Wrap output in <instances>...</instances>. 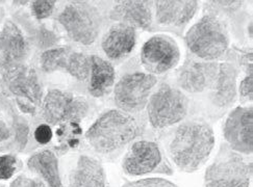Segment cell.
Segmentation results:
<instances>
[{"label":"cell","instance_id":"obj_1","mask_svg":"<svg viewBox=\"0 0 253 187\" xmlns=\"http://www.w3.org/2000/svg\"><path fill=\"white\" fill-rule=\"evenodd\" d=\"M212 127L201 121L180 124L169 146L172 161L184 173H194L206 164L215 148Z\"/></svg>","mask_w":253,"mask_h":187},{"label":"cell","instance_id":"obj_2","mask_svg":"<svg viewBox=\"0 0 253 187\" xmlns=\"http://www.w3.org/2000/svg\"><path fill=\"white\" fill-rule=\"evenodd\" d=\"M139 133V125L130 114L110 110L97 117L84 136L96 152L110 154L131 143Z\"/></svg>","mask_w":253,"mask_h":187},{"label":"cell","instance_id":"obj_3","mask_svg":"<svg viewBox=\"0 0 253 187\" xmlns=\"http://www.w3.org/2000/svg\"><path fill=\"white\" fill-rule=\"evenodd\" d=\"M192 54L204 62H215L224 55L230 45L229 32L217 15L206 14L194 23L184 36Z\"/></svg>","mask_w":253,"mask_h":187},{"label":"cell","instance_id":"obj_4","mask_svg":"<svg viewBox=\"0 0 253 187\" xmlns=\"http://www.w3.org/2000/svg\"><path fill=\"white\" fill-rule=\"evenodd\" d=\"M252 160L223 143L204 174V187H250Z\"/></svg>","mask_w":253,"mask_h":187},{"label":"cell","instance_id":"obj_5","mask_svg":"<svg viewBox=\"0 0 253 187\" xmlns=\"http://www.w3.org/2000/svg\"><path fill=\"white\" fill-rule=\"evenodd\" d=\"M57 21L73 42L84 46L95 43L102 26L99 9L86 1L68 3L58 15Z\"/></svg>","mask_w":253,"mask_h":187},{"label":"cell","instance_id":"obj_6","mask_svg":"<svg viewBox=\"0 0 253 187\" xmlns=\"http://www.w3.org/2000/svg\"><path fill=\"white\" fill-rule=\"evenodd\" d=\"M150 125L164 129L181 122L189 112V99L183 92L168 83H163L150 97L147 105Z\"/></svg>","mask_w":253,"mask_h":187},{"label":"cell","instance_id":"obj_7","mask_svg":"<svg viewBox=\"0 0 253 187\" xmlns=\"http://www.w3.org/2000/svg\"><path fill=\"white\" fill-rule=\"evenodd\" d=\"M1 74L5 87L16 98L20 111L35 114L43 101V88L35 69L23 64L9 68Z\"/></svg>","mask_w":253,"mask_h":187},{"label":"cell","instance_id":"obj_8","mask_svg":"<svg viewBox=\"0 0 253 187\" xmlns=\"http://www.w3.org/2000/svg\"><path fill=\"white\" fill-rule=\"evenodd\" d=\"M157 83V76L148 73L125 74L114 87L115 104L119 111L128 114L140 112L147 105L151 92Z\"/></svg>","mask_w":253,"mask_h":187},{"label":"cell","instance_id":"obj_9","mask_svg":"<svg viewBox=\"0 0 253 187\" xmlns=\"http://www.w3.org/2000/svg\"><path fill=\"white\" fill-rule=\"evenodd\" d=\"M41 106L44 120L49 126L80 123L90 111L84 98L58 88L47 92Z\"/></svg>","mask_w":253,"mask_h":187},{"label":"cell","instance_id":"obj_10","mask_svg":"<svg viewBox=\"0 0 253 187\" xmlns=\"http://www.w3.org/2000/svg\"><path fill=\"white\" fill-rule=\"evenodd\" d=\"M179 61V46L169 36H153L142 47L141 64L148 74L155 76L166 73L176 67Z\"/></svg>","mask_w":253,"mask_h":187},{"label":"cell","instance_id":"obj_11","mask_svg":"<svg viewBox=\"0 0 253 187\" xmlns=\"http://www.w3.org/2000/svg\"><path fill=\"white\" fill-rule=\"evenodd\" d=\"M225 144L243 155L253 152V107L238 106L232 110L223 126Z\"/></svg>","mask_w":253,"mask_h":187},{"label":"cell","instance_id":"obj_12","mask_svg":"<svg viewBox=\"0 0 253 187\" xmlns=\"http://www.w3.org/2000/svg\"><path fill=\"white\" fill-rule=\"evenodd\" d=\"M219 70V63L199 62L188 57L177 71V84L182 91L198 94L212 90Z\"/></svg>","mask_w":253,"mask_h":187},{"label":"cell","instance_id":"obj_13","mask_svg":"<svg viewBox=\"0 0 253 187\" xmlns=\"http://www.w3.org/2000/svg\"><path fill=\"white\" fill-rule=\"evenodd\" d=\"M162 162V153L157 143L138 141L133 143L122 160L124 173L131 177H139L152 173Z\"/></svg>","mask_w":253,"mask_h":187},{"label":"cell","instance_id":"obj_14","mask_svg":"<svg viewBox=\"0 0 253 187\" xmlns=\"http://www.w3.org/2000/svg\"><path fill=\"white\" fill-rule=\"evenodd\" d=\"M29 46L23 33L12 20H6L0 31V73L23 65Z\"/></svg>","mask_w":253,"mask_h":187},{"label":"cell","instance_id":"obj_15","mask_svg":"<svg viewBox=\"0 0 253 187\" xmlns=\"http://www.w3.org/2000/svg\"><path fill=\"white\" fill-rule=\"evenodd\" d=\"M152 1L144 0H122L117 1L110 12V19L117 23L129 25L134 29L150 31L153 14Z\"/></svg>","mask_w":253,"mask_h":187},{"label":"cell","instance_id":"obj_16","mask_svg":"<svg viewBox=\"0 0 253 187\" xmlns=\"http://www.w3.org/2000/svg\"><path fill=\"white\" fill-rule=\"evenodd\" d=\"M137 45V31L129 25L115 23L102 37L101 47L104 54L113 62L128 57Z\"/></svg>","mask_w":253,"mask_h":187},{"label":"cell","instance_id":"obj_17","mask_svg":"<svg viewBox=\"0 0 253 187\" xmlns=\"http://www.w3.org/2000/svg\"><path fill=\"white\" fill-rule=\"evenodd\" d=\"M198 7L196 0H159L154 2L155 20L162 26L181 27L192 20Z\"/></svg>","mask_w":253,"mask_h":187},{"label":"cell","instance_id":"obj_18","mask_svg":"<svg viewBox=\"0 0 253 187\" xmlns=\"http://www.w3.org/2000/svg\"><path fill=\"white\" fill-rule=\"evenodd\" d=\"M238 77L239 70L235 65L230 63L219 64L218 76L211 96L213 105L225 108L236 102L238 96Z\"/></svg>","mask_w":253,"mask_h":187},{"label":"cell","instance_id":"obj_19","mask_svg":"<svg viewBox=\"0 0 253 187\" xmlns=\"http://www.w3.org/2000/svg\"><path fill=\"white\" fill-rule=\"evenodd\" d=\"M106 174L99 160L82 155L73 169L69 187H105Z\"/></svg>","mask_w":253,"mask_h":187},{"label":"cell","instance_id":"obj_20","mask_svg":"<svg viewBox=\"0 0 253 187\" xmlns=\"http://www.w3.org/2000/svg\"><path fill=\"white\" fill-rule=\"evenodd\" d=\"M91 58V71L87 91L94 98L108 95L115 84L116 72L113 64L104 58L93 54Z\"/></svg>","mask_w":253,"mask_h":187},{"label":"cell","instance_id":"obj_21","mask_svg":"<svg viewBox=\"0 0 253 187\" xmlns=\"http://www.w3.org/2000/svg\"><path fill=\"white\" fill-rule=\"evenodd\" d=\"M28 169L40 177L47 187H64L56 155L50 150L33 154L27 160Z\"/></svg>","mask_w":253,"mask_h":187},{"label":"cell","instance_id":"obj_22","mask_svg":"<svg viewBox=\"0 0 253 187\" xmlns=\"http://www.w3.org/2000/svg\"><path fill=\"white\" fill-rule=\"evenodd\" d=\"M73 49L69 46L53 47L45 50L40 57L42 70L46 73L66 71L69 55Z\"/></svg>","mask_w":253,"mask_h":187},{"label":"cell","instance_id":"obj_23","mask_svg":"<svg viewBox=\"0 0 253 187\" xmlns=\"http://www.w3.org/2000/svg\"><path fill=\"white\" fill-rule=\"evenodd\" d=\"M91 71V58L83 52L74 51L69 55L66 71L79 81H85L89 79Z\"/></svg>","mask_w":253,"mask_h":187},{"label":"cell","instance_id":"obj_24","mask_svg":"<svg viewBox=\"0 0 253 187\" xmlns=\"http://www.w3.org/2000/svg\"><path fill=\"white\" fill-rule=\"evenodd\" d=\"M56 1L53 0H36L31 2V11L32 15L37 20H43L46 19L54 11Z\"/></svg>","mask_w":253,"mask_h":187},{"label":"cell","instance_id":"obj_25","mask_svg":"<svg viewBox=\"0 0 253 187\" xmlns=\"http://www.w3.org/2000/svg\"><path fill=\"white\" fill-rule=\"evenodd\" d=\"M18 158L13 154L0 156V180L6 181L12 178L17 171Z\"/></svg>","mask_w":253,"mask_h":187},{"label":"cell","instance_id":"obj_26","mask_svg":"<svg viewBox=\"0 0 253 187\" xmlns=\"http://www.w3.org/2000/svg\"><path fill=\"white\" fill-rule=\"evenodd\" d=\"M122 187H178L176 184L163 178H146L125 183Z\"/></svg>","mask_w":253,"mask_h":187},{"label":"cell","instance_id":"obj_27","mask_svg":"<svg viewBox=\"0 0 253 187\" xmlns=\"http://www.w3.org/2000/svg\"><path fill=\"white\" fill-rule=\"evenodd\" d=\"M9 187H47V186L41 179L31 178V177L20 175L12 181Z\"/></svg>","mask_w":253,"mask_h":187},{"label":"cell","instance_id":"obj_28","mask_svg":"<svg viewBox=\"0 0 253 187\" xmlns=\"http://www.w3.org/2000/svg\"><path fill=\"white\" fill-rule=\"evenodd\" d=\"M53 132L51 129V126L48 124H41L39 125L35 130V140L41 145H47L50 143L52 140Z\"/></svg>","mask_w":253,"mask_h":187},{"label":"cell","instance_id":"obj_29","mask_svg":"<svg viewBox=\"0 0 253 187\" xmlns=\"http://www.w3.org/2000/svg\"><path fill=\"white\" fill-rule=\"evenodd\" d=\"M239 93L241 98L248 101H252L253 99V74H246L240 83Z\"/></svg>","mask_w":253,"mask_h":187},{"label":"cell","instance_id":"obj_30","mask_svg":"<svg viewBox=\"0 0 253 187\" xmlns=\"http://www.w3.org/2000/svg\"><path fill=\"white\" fill-rule=\"evenodd\" d=\"M38 40H39V44H40L42 48L49 49V47H52L53 45H55L57 37L52 32L49 31V29L42 27L40 29V33H39Z\"/></svg>","mask_w":253,"mask_h":187},{"label":"cell","instance_id":"obj_31","mask_svg":"<svg viewBox=\"0 0 253 187\" xmlns=\"http://www.w3.org/2000/svg\"><path fill=\"white\" fill-rule=\"evenodd\" d=\"M12 136V131L9 129L8 126L0 119V144L6 142L9 137Z\"/></svg>","mask_w":253,"mask_h":187},{"label":"cell","instance_id":"obj_32","mask_svg":"<svg viewBox=\"0 0 253 187\" xmlns=\"http://www.w3.org/2000/svg\"><path fill=\"white\" fill-rule=\"evenodd\" d=\"M248 31L250 32V37H252V23H250V28H248Z\"/></svg>","mask_w":253,"mask_h":187},{"label":"cell","instance_id":"obj_33","mask_svg":"<svg viewBox=\"0 0 253 187\" xmlns=\"http://www.w3.org/2000/svg\"><path fill=\"white\" fill-rule=\"evenodd\" d=\"M0 24H1V16H0Z\"/></svg>","mask_w":253,"mask_h":187},{"label":"cell","instance_id":"obj_34","mask_svg":"<svg viewBox=\"0 0 253 187\" xmlns=\"http://www.w3.org/2000/svg\"><path fill=\"white\" fill-rule=\"evenodd\" d=\"M0 187H4V186H0Z\"/></svg>","mask_w":253,"mask_h":187}]
</instances>
